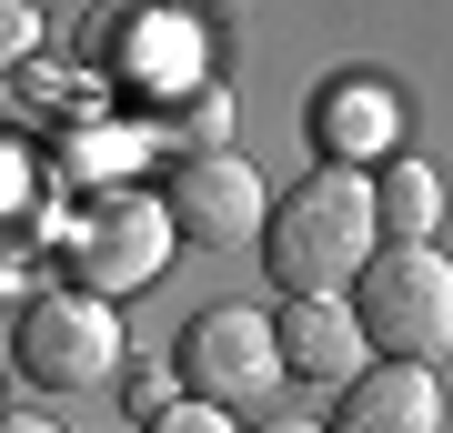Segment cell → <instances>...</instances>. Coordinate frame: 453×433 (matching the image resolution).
<instances>
[{
  "mask_svg": "<svg viewBox=\"0 0 453 433\" xmlns=\"http://www.w3.org/2000/svg\"><path fill=\"white\" fill-rule=\"evenodd\" d=\"M383 212H372V182L363 172H312L273 202V232H262V262H273L282 303H342L363 292V273L383 262Z\"/></svg>",
  "mask_w": 453,
  "mask_h": 433,
  "instance_id": "6da1fadb",
  "label": "cell"
},
{
  "mask_svg": "<svg viewBox=\"0 0 453 433\" xmlns=\"http://www.w3.org/2000/svg\"><path fill=\"white\" fill-rule=\"evenodd\" d=\"M353 313H363V333H372L383 363L434 373V363L453 353V262L434 252V242H393V252L363 273Z\"/></svg>",
  "mask_w": 453,
  "mask_h": 433,
  "instance_id": "7a4b0ae2",
  "label": "cell"
},
{
  "mask_svg": "<svg viewBox=\"0 0 453 433\" xmlns=\"http://www.w3.org/2000/svg\"><path fill=\"white\" fill-rule=\"evenodd\" d=\"M282 333L262 303H211L181 322V353H172V383L192 403H222V414H262V393L282 383Z\"/></svg>",
  "mask_w": 453,
  "mask_h": 433,
  "instance_id": "3957f363",
  "label": "cell"
},
{
  "mask_svg": "<svg viewBox=\"0 0 453 433\" xmlns=\"http://www.w3.org/2000/svg\"><path fill=\"white\" fill-rule=\"evenodd\" d=\"M121 313L101 303V292H41V303H20L11 322V363H20V383H41V393H101L121 373Z\"/></svg>",
  "mask_w": 453,
  "mask_h": 433,
  "instance_id": "277c9868",
  "label": "cell"
},
{
  "mask_svg": "<svg viewBox=\"0 0 453 433\" xmlns=\"http://www.w3.org/2000/svg\"><path fill=\"white\" fill-rule=\"evenodd\" d=\"M172 202H142V192H101L81 222H71V292H101V303H121V292H142V282H162V262H172Z\"/></svg>",
  "mask_w": 453,
  "mask_h": 433,
  "instance_id": "5b68a950",
  "label": "cell"
},
{
  "mask_svg": "<svg viewBox=\"0 0 453 433\" xmlns=\"http://www.w3.org/2000/svg\"><path fill=\"white\" fill-rule=\"evenodd\" d=\"M181 242H202V252H242V242L273 232V192H262V172L242 151H192L181 172L162 182Z\"/></svg>",
  "mask_w": 453,
  "mask_h": 433,
  "instance_id": "8992f818",
  "label": "cell"
},
{
  "mask_svg": "<svg viewBox=\"0 0 453 433\" xmlns=\"http://www.w3.org/2000/svg\"><path fill=\"white\" fill-rule=\"evenodd\" d=\"M273 333H282V363L303 373V383L353 393L363 373H372V333H363V313H353V303H282V313H273Z\"/></svg>",
  "mask_w": 453,
  "mask_h": 433,
  "instance_id": "52a82bcc",
  "label": "cell"
},
{
  "mask_svg": "<svg viewBox=\"0 0 453 433\" xmlns=\"http://www.w3.org/2000/svg\"><path fill=\"white\" fill-rule=\"evenodd\" d=\"M312 142H323V161H333V172L393 161V142H403V101H393L383 81H333V91L312 101Z\"/></svg>",
  "mask_w": 453,
  "mask_h": 433,
  "instance_id": "ba28073f",
  "label": "cell"
},
{
  "mask_svg": "<svg viewBox=\"0 0 453 433\" xmlns=\"http://www.w3.org/2000/svg\"><path fill=\"white\" fill-rule=\"evenodd\" d=\"M111 71L131 81V91H151V101H181V91L202 101V71H211V61H202V31H192V20H172V11H131Z\"/></svg>",
  "mask_w": 453,
  "mask_h": 433,
  "instance_id": "9c48e42d",
  "label": "cell"
},
{
  "mask_svg": "<svg viewBox=\"0 0 453 433\" xmlns=\"http://www.w3.org/2000/svg\"><path fill=\"white\" fill-rule=\"evenodd\" d=\"M333 433H443V383L413 363H372L353 393H342Z\"/></svg>",
  "mask_w": 453,
  "mask_h": 433,
  "instance_id": "30bf717a",
  "label": "cell"
},
{
  "mask_svg": "<svg viewBox=\"0 0 453 433\" xmlns=\"http://www.w3.org/2000/svg\"><path fill=\"white\" fill-rule=\"evenodd\" d=\"M372 212H383V242H434V222H443V182H434V161L393 151L383 172H372Z\"/></svg>",
  "mask_w": 453,
  "mask_h": 433,
  "instance_id": "8fae6325",
  "label": "cell"
},
{
  "mask_svg": "<svg viewBox=\"0 0 453 433\" xmlns=\"http://www.w3.org/2000/svg\"><path fill=\"white\" fill-rule=\"evenodd\" d=\"M142 433H242V414H222V403H192V393H181L172 414H162V423H142Z\"/></svg>",
  "mask_w": 453,
  "mask_h": 433,
  "instance_id": "7c38bea8",
  "label": "cell"
},
{
  "mask_svg": "<svg viewBox=\"0 0 453 433\" xmlns=\"http://www.w3.org/2000/svg\"><path fill=\"white\" fill-rule=\"evenodd\" d=\"M262 433H323V423H303V414H262Z\"/></svg>",
  "mask_w": 453,
  "mask_h": 433,
  "instance_id": "4fadbf2b",
  "label": "cell"
},
{
  "mask_svg": "<svg viewBox=\"0 0 453 433\" xmlns=\"http://www.w3.org/2000/svg\"><path fill=\"white\" fill-rule=\"evenodd\" d=\"M0 433H50V423H20V414H11V423H0Z\"/></svg>",
  "mask_w": 453,
  "mask_h": 433,
  "instance_id": "5bb4252c",
  "label": "cell"
}]
</instances>
